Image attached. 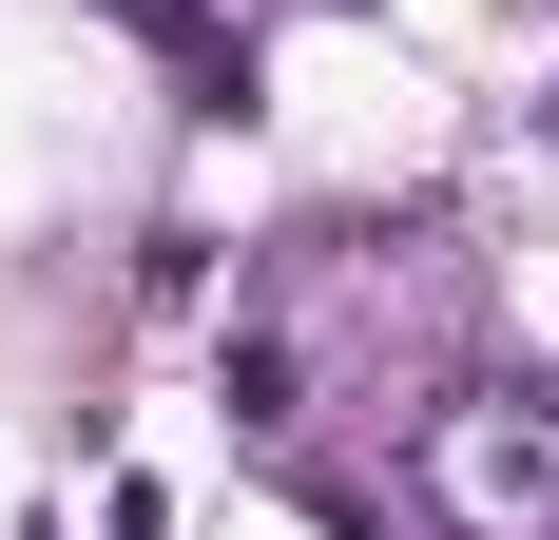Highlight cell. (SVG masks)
<instances>
[{"label":"cell","mask_w":559,"mask_h":540,"mask_svg":"<svg viewBox=\"0 0 559 540\" xmlns=\"http://www.w3.org/2000/svg\"><path fill=\"white\" fill-rule=\"evenodd\" d=\"M425 502L463 540H559V386H444L425 406Z\"/></svg>","instance_id":"1"},{"label":"cell","mask_w":559,"mask_h":540,"mask_svg":"<svg viewBox=\"0 0 559 540\" xmlns=\"http://www.w3.org/2000/svg\"><path fill=\"white\" fill-rule=\"evenodd\" d=\"M97 20H116V39H155L193 116H231V97H251V58H231V20H213V0H97Z\"/></svg>","instance_id":"2"},{"label":"cell","mask_w":559,"mask_h":540,"mask_svg":"<svg viewBox=\"0 0 559 540\" xmlns=\"http://www.w3.org/2000/svg\"><path fill=\"white\" fill-rule=\"evenodd\" d=\"M231 425H309V328H289V309L231 328Z\"/></svg>","instance_id":"3"}]
</instances>
